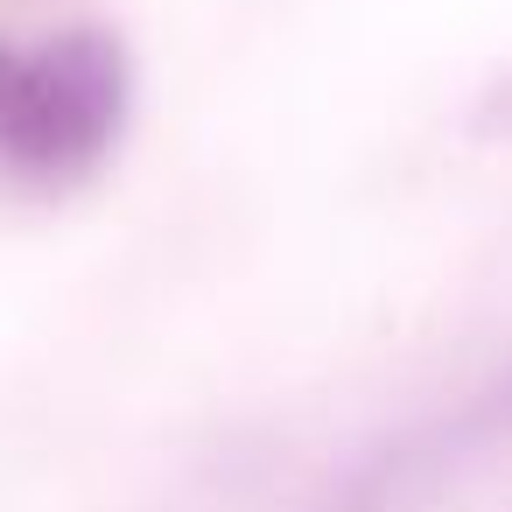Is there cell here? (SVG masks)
<instances>
[{
  "instance_id": "obj_2",
  "label": "cell",
  "mask_w": 512,
  "mask_h": 512,
  "mask_svg": "<svg viewBox=\"0 0 512 512\" xmlns=\"http://www.w3.org/2000/svg\"><path fill=\"white\" fill-rule=\"evenodd\" d=\"M470 127L484 134V141H512V71L477 99V113H470Z\"/></svg>"
},
{
  "instance_id": "obj_3",
  "label": "cell",
  "mask_w": 512,
  "mask_h": 512,
  "mask_svg": "<svg viewBox=\"0 0 512 512\" xmlns=\"http://www.w3.org/2000/svg\"><path fill=\"white\" fill-rule=\"evenodd\" d=\"M15 64H22L15 50H0V99H8V85H15Z\"/></svg>"
},
{
  "instance_id": "obj_1",
  "label": "cell",
  "mask_w": 512,
  "mask_h": 512,
  "mask_svg": "<svg viewBox=\"0 0 512 512\" xmlns=\"http://www.w3.org/2000/svg\"><path fill=\"white\" fill-rule=\"evenodd\" d=\"M127 120V43L106 29H71L15 64L0 99V162L64 183L85 176Z\"/></svg>"
}]
</instances>
